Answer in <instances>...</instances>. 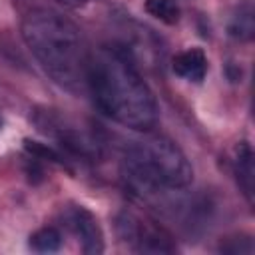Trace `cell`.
<instances>
[{
  "mask_svg": "<svg viewBox=\"0 0 255 255\" xmlns=\"http://www.w3.org/2000/svg\"><path fill=\"white\" fill-rule=\"evenodd\" d=\"M88 92L100 112L135 131H149L159 120L153 92L120 48H102L90 56Z\"/></svg>",
  "mask_w": 255,
  "mask_h": 255,
  "instance_id": "1",
  "label": "cell"
},
{
  "mask_svg": "<svg viewBox=\"0 0 255 255\" xmlns=\"http://www.w3.org/2000/svg\"><path fill=\"white\" fill-rule=\"evenodd\" d=\"M22 36L44 72L70 92L88 90L92 52L68 18L52 10H34L22 22Z\"/></svg>",
  "mask_w": 255,
  "mask_h": 255,
  "instance_id": "2",
  "label": "cell"
},
{
  "mask_svg": "<svg viewBox=\"0 0 255 255\" xmlns=\"http://www.w3.org/2000/svg\"><path fill=\"white\" fill-rule=\"evenodd\" d=\"M124 175L135 191L157 193L185 189L193 179V169L177 143L165 135H151L126 149Z\"/></svg>",
  "mask_w": 255,
  "mask_h": 255,
  "instance_id": "3",
  "label": "cell"
},
{
  "mask_svg": "<svg viewBox=\"0 0 255 255\" xmlns=\"http://www.w3.org/2000/svg\"><path fill=\"white\" fill-rule=\"evenodd\" d=\"M116 231L124 243L135 253H173L175 243L171 235L155 221L141 219L133 211H120L116 217Z\"/></svg>",
  "mask_w": 255,
  "mask_h": 255,
  "instance_id": "4",
  "label": "cell"
},
{
  "mask_svg": "<svg viewBox=\"0 0 255 255\" xmlns=\"http://www.w3.org/2000/svg\"><path fill=\"white\" fill-rule=\"evenodd\" d=\"M66 227L80 239L86 255H98L104 251V235L96 217L82 205H72L64 211Z\"/></svg>",
  "mask_w": 255,
  "mask_h": 255,
  "instance_id": "5",
  "label": "cell"
},
{
  "mask_svg": "<svg viewBox=\"0 0 255 255\" xmlns=\"http://www.w3.org/2000/svg\"><path fill=\"white\" fill-rule=\"evenodd\" d=\"M233 173L237 185L241 187L249 205H253L255 193V167H253V149L249 141H239L233 149Z\"/></svg>",
  "mask_w": 255,
  "mask_h": 255,
  "instance_id": "6",
  "label": "cell"
},
{
  "mask_svg": "<svg viewBox=\"0 0 255 255\" xmlns=\"http://www.w3.org/2000/svg\"><path fill=\"white\" fill-rule=\"evenodd\" d=\"M173 72L175 76L199 84L203 82L205 74H207V58L203 54L201 48H187L183 52H179L173 58Z\"/></svg>",
  "mask_w": 255,
  "mask_h": 255,
  "instance_id": "7",
  "label": "cell"
},
{
  "mask_svg": "<svg viewBox=\"0 0 255 255\" xmlns=\"http://www.w3.org/2000/svg\"><path fill=\"white\" fill-rule=\"evenodd\" d=\"M227 32H229V36H233L237 40H243V42L253 38V34H255V12H253V4L249 0L241 2L235 8V12L229 18Z\"/></svg>",
  "mask_w": 255,
  "mask_h": 255,
  "instance_id": "8",
  "label": "cell"
},
{
  "mask_svg": "<svg viewBox=\"0 0 255 255\" xmlns=\"http://www.w3.org/2000/svg\"><path fill=\"white\" fill-rule=\"evenodd\" d=\"M143 8H145V12L149 16H153L155 20H159V22H163L167 26L177 24L179 16H181L177 0H145Z\"/></svg>",
  "mask_w": 255,
  "mask_h": 255,
  "instance_id": "9",
  "label": "cell"
},
{
  "mask_svg": "<svg viewBox=\"0 0 255 255\" xmlns=\"http://www.w3.org/2000/svg\"><path fill=\"white\" fill-rule=\"evenodd\" d=\"M62 247V233L56 227H42L30 235V249L38 253H54Z\"/></svg>",
  "mask_w": 255,
  "mask_h": 255,
  "instance_id": "10",
  "label": "cell"
},
{
  "mask_svg": "<svg viewBox=\"0 0 255 255\" xmlns=\"http://www.w3.org/2000/svg\"><path fill=\"white\" fill-rule=\"evenodd\" d=\"M219 249L231 255H249L253 253V241L247 235H235V237H227L225 241H221Z\"/></svg>",
  "mask_w": 255,
  "mask_h": 255,
  "instance_id": "11",
  "label": "cell"
},
{
  "mask_svg": "<svg viewBox=\"0 0 255 255\" xmlns=\"http://www.w3.org/2000/svg\"><path fill=\"white\" fill-rule=\"evenodd\" d=\"M60 4H64L66 8H82V6H86L90 0H58Z\"/></svg>",
  "mask_w": 255,
  "mask_h": 255,
  "instance_id": "12",
  "label": "cell"
},
{
  "mask_svg": "<svg viewBox=\"0 0 255 255\" xmlns=\"http://www.w3.org/2000/svg\"><path fill=\"white\" fill-rule=\"evenodd\" d=\"M0 126H2V120H0Z\"/></svg>",
  "mask_w": 255,
  "mask_h": 255,
  "instance_id": "13",
  "label": "cell"
}]
</instances>
